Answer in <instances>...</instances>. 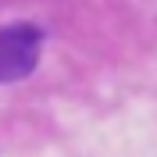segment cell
I'll list each match as a JSON object with an SVG mask.
<instances>
[{
    "label": "cell",
    "mask_w": 157,
    "mask_h": 157,
    "mask_svg": "<svg viewBox=\"0 0 157 157\" xmlns=\"http://www.w3.org/2000/svg\"><path fill=\"white\" fill-rule=\"evenodd\" d=\"M43 32L29 21L0 29V82H18L39 64Z\"/></svg>",
    "instance_id": "cell-1"
}]
</instances>
